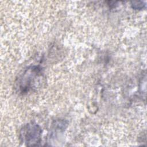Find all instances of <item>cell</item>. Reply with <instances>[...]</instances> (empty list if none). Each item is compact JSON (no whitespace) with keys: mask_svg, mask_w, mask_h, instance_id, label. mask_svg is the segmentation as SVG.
I'll use <instances>...</instances> for the list:
<instances>
[{"mask_svg":"<svg viewBox=\"0 0 147 147\" xmlns=\"http://www.w3.org/2000/svg\"><path fill=\"white\" fill-rule=\"evenodd\" d=\"M41 129L36 123L24 125L20 131V138L28 146H37L41 141Z\"/></svg>","mask_w":147,"mask_h":147,"instance_id":"7a4b0ae2","label":"cell"},{"mask_svg":"<svg viewBox=\"0 0 147 147\" xmlns=\"http://www.w3.org/2000/svg\"><path fill=\"white\" fill-rule=\"evenodd\" d=\"M42 78L41 68L32 66L26 69L17 79L16 88L18 92L25 94L36 88Z\"/></svg>","mask_w":147,"mask_h":147,"instance_id":"6da1fadb","label":"cell"},{"mask_svg":"<svg viewBox=\"0 0 147 147\" xmlns=\"http://www.w3.org/2000/svg\"><path fill=\"white\" fill-rule=\"evenodd\" d=\"M131 7L134 9H142L145 6V2L142 1H138V2H131Z\"/></svg>","mask_w":147,"mask_h":147,"instance_id":"3957f363","label":"cell"}]
</instances>
